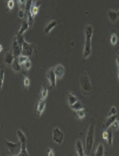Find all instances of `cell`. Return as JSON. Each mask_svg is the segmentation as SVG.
Masks as SVG:
<instances>
[{
  "label": "cell",
  "instance_id": "43",
  "mask_svg": "<svg viewBox=\"0 0 119 156\" xmlns=\"http://www.w3.org/2000/svg\"><path fill=\"white\" fill-rule=\"evenodd\" d=\"M118 78H119V69H118Z\"/></svg>",
  "mask_w": 119,
  "mask_h": 156
},
{
  "label": "cell",
  "instance_id": "4",
  "mask_svg": "<svg viewBox=\"0 0 119 156\" xmlns=\"http://www.w3.org/2000/svg\"><path fill=\"white\" fill-rule=\"evenodd\" d=\"M4 143L5 144L6 147L8 148L9 152L13 156H18L21 150V144L15 143L14 142H11L8 141L5 139L4 140Z\"/></svg>",
  "mask_w": 119,
  "mask_h": 156
},
{
  "label": "cell",
  "instance_id": "2",
  "mask_svg": "<svg viewBox=\"0 0 119 156\" xmlns=\"http://www.w3.org/2000/svg\"><path fill=\"white\" fill-rule=\"evenodd\" d=\"M95 133V126L92 123L89 126L86 137V151L88 155H90L94 144Z\"/></svg>",
  "mask_w": 119,
  "mask_h": 156
},
{
  "label": "cell",
  "instance_id": "22",
  "mask_svg": "<svg viewBox=\"0 0 119 156\" xmlns=\"http://www.w3.org/2000/svg\"><path fill=\"white\" fill-rule=\"evenodd\" d=\"M70 108L74 110V111H77V110H79L81 109H83L84 108L83 104L81 103V102L79 100H78L76 103H75L74 104L71 105V106H70Z\"/></svg>",
  "mask_w": 119,
  "mask_h": 156
},
{
  "label": "cell",
  "instance_id": "11",
  "mask_svg": "<svg viewBox=\"0 0 119 156\" xmlns=\"http://www.w3.org/2000/svg\"><path fill=\"white\" fill-rule=\"evenodd\" d=\"M15 58V56L12 53V51H7L4 57V62L5 64L7 65H11L14 60Z\"/></svg>",
  "mask_w": 119,
  "mask_h": 156
},
{
  "label": "cell",
  "instance_id": "10",
  "mask_svg": "<svg viewBox=\"0 0 119 156\" xmlns=\"http://www.w3.org/2000/svg\"><path fill=\"white\" fill-rule=\"evenodd\" d=\"M75 150L77 154L80 156H85L84 150L83 147V144L81 140L78 139L75 142Z\"/></svg>",
  "mask_w": 119,
  "mask_h": 156
},
{
  "label": "cell",
  "instance_id": "34",
  "mask_svg": "<svg viewBox=\"0 0 119 156\" xmlns=\"http://www.w3.org/2000/svg\"><path fill=\"white\" fill-rule=\"evenodd\" d=\"M25 11L24 9H21L20 8V10L18 12V17L20 19H23L25 17Z\"/></svg>",
  "mask_w": 119,
  "mask_h": 156
},
{
  "label": "cell",
  "instance_id": "44",
  "mask_svg": "<svg viewBox=\"0 0 119 156\" xmlns=\"http://www.w3.org/2000/svg\"><path fill=\"white\" fill-rule=\"evenodd\" d=\"M117 12H118V15H119V9L118 10V11H117Z\"/></svg>",
  "mask_w": 119,
  "mask_h": 156
},
{
  "label": "cell",
  "instance_id": "19",
  "mask_svg": "<svg viewBox=\"0 0 119 156\" xmlns=\"http://www.w3.org/2000/svg\"><path fill=\"white\" fill-rule=\"evenodd\" d=\"M17 135L20 144L27 143V137L21 130L19 129L17 131Z\"/></svg>",
  "mask_w": 119,
  "mask_h": 156
},
{
  "label": "cell",
  "instance_id": "36",
  "mask_svg": "<svg viewBox=\"0 0 119 156\" xmlns=\"http://www.w3.org/2000/svg\"><path fill=\"white\" fill-rule=\"evenodd\" d=\"M27 0H18V3L21 9H24Z\"/></svg>",
  "mask_w": 119,
  "mask_h": 156
},
{
  "label": "cell",
  "instance_id": "1",
  "mask_svg": "<svg viewBox=\"0 0 119 156\" xmlns=\"http://www.w3.org/2000/svg\"><path fill=\"white\" fill-rule=\"evenodd\" d=\"M85 43L83 50V58H88L91 54V39L93 35V27L88 24L85 28Z\"/></svg>",
  "mask_w": 119,
  "mask_h": 156
},
{
  "label": "cell",
  "instance_id": "32",
  "mask_svg": "<svg viewBox=\"0 0 119 156\" xmlns=\"http://www.w3.org/2000/svg\"><path fill=\"white\" fill-rule=\"evenodd\" d=\"M21 66H22L24 67V69L25 70H29L31 67V63L30 60V59H28L24 64H22Z\"/></svg>",
  "mask_w": 119,
  "mask_h": 156
},
{
  "label": "cell",
  "instance_id": "38",
  "mask_svg": "<svg viewBox=\"0 0 119 156\" xmlns=\"http://www.w3.org/2000/svg\"><path fill=\"white\" fill-rule=\"evenodd\" d=\"M14 6V0H8L7 2V6L8 9H12Z\"/></svg>",
  "mask_w": 119,
  "mask_h": 156
},
{
  "label": "cell",
  "instance_id": "8",
  "mask_svg": "<svg viewBox=\"0 0 119 156\" xmlns=\"http://www.w3.org/2000/svg\"><path fill=\"white\" fill-rule=\"evenodd\" d=\"M54 74L57 79H61L65 74V68L63 65L59 64L53 68Z\"/></svg>",
  "mask_w": 119,
  "mask_h": 156
},
{
  "label": "cell",
  "instance_id": "6",
  "mask_svg": "<svg viewBox=\"0 0 119 156\" xmlns=\"http://www.w3.org/2000/svg\"><path fill=\"white\" fill-rule=\"evenodd\" d=\"M34 51V44L31 43H29L26 41H25L22 46L21 54L29 57L33 54Z\"/></svg>",
  "mask_w": 119,
  "mask_h": 156
},
{
  "label": "cell",
  "instance_id": "17",
  "mask_svg": "<svg viewBox=\"0 0 119 156\" xmlns=\"http://www.w3.org/2000/svg\"><path fill=\"white\" fill-rule=\"evenodd\" d=\"M30 28L29 24L27 22V20H23L21 22V27L17 32V35H23L26 31H27V30Z\"/></svg>",
  "mask_w": 119,
  "mask_h": 156
},
{
  "label": "cell",
  "instance_id": "41",
  "mask_svg": "<svg viewBox=\"0 0 119 156\" xmlns=\"http://www.w3.org/2000/svg\"><path fill=\"white\" fill-rule=\"evenodd\" d=\"M116 64H117L118 69H119V53L117 55V57H116Z\"/></svg>",
  "mask_w": 119,
  "mask_h": 156
},
{
  "label": "cell",
  "instance_id": "25",
  "mask_svg": "<svg viewBox=\"0 0 119 156\" xmlns=\"http://www.w3.org/2000/svg\"><path fill=\"white\" fill-rule=\"evenodd\" d=\"M75 114L76 116L80 119L84 118L86 117V111H85L84 108L75 111Z\"/></svg>",
  "mask_w": 119,
  "mask_h": 156
},
{
  "label": "cell",
  "instance_id": "30",
  "mask_svg": "<svg viewBox=\"0 0 119 156\" xmlns=\"http://www.w3.org/2000/svg\"><path fill=\"white\" fill-rule=\"evenodd\" d=\"M118 41V37L116 34L115 33H113L111 35V38H110V43L113 46H115L117 44Z\"/></svg>",
  "mask_w": 119,
  "mask_h": 156
},
{
  "label": "cell",
  "instance_id": "7",
  "mask_svg": "<svg viewBox=\"0 0 119 156\" xmlns=\"http://www.w3.org/2000/svg\"><path fill=\"white\" fill-rule=\"evenodd\" d=\"M46 77L48 80L50 86L52 88H54L56 86V79L57 77L54 74L53 68L50 69L46 74Z\"/></svg>",
  "mask_w": 119,
  "mask_h": 156
},
{
  "label": "cell",
  "instance_id": "27",
  "mask_svg": "<svg viewBox=\"0 0 119 156\" xmlns=\"http://www.w3.org/2000/svg\"><path fill=\"white\" fill-rule=\"evenodd\" d=\"M17 58H18V60L20 64L22 66V64H24L29 59V57H27V56H24L22 54H21L20 56H19L17 57Z\"/></svg>",
  "mask_w": 119,
  "mask_h": 156
},
{
  "label": "cell",
  "instance_id": "37",
  "mask_svg": "<svg viewBox=\"0 0 119 156\" xmlns=\"http://www.w3.org/2000/svg\"><path fill=\"white\" fill-rule=\"evenodd\" d=\"M30 85V80L28 77H25L24 78V85L25 88H27Z\"/></svg>",
  "mask_w": 119,
  "mask_h": 156
},
{
  "label": "cell",
  "instance_id": "9",
  "mask_svg": "<svg viewBox=\"0 0 119 156\" xmlns=\"http://www.w3.org/2000/svg\"><path fill=\"white\" fill-rule=\"evenodd\" d=\"M22 51V47H21L16 39L14 38V40L12 43V53L15 56V57H18L21 54Z\"/></svg>",
  "mask_w": 119,
  "mask_h": 156
},
{
  "label": "cell",
  "instance_id": "33",
  "mask_svg": "<svg viewBox=\"0 0 119 156\" xmlns=\"http://www.w3.org/2000/svg\"><path fill=\"white\" fill-rule=\"evenodd\" d=\"M115 114H117V109L116 107L113 106L110 108V110L109 111V113L107 114V117H110V116H112Z\"/></svg>",
  "mask_w": 119,
  "mask_h": 156
},
{
  "label": "cell",
  "instance_id": "20",
  "mask_svg": "<svg viewBox=\"0 0 119 156\" xmlns=\"http://www.w3.org/2000/svg\"><path fill=\"white\" fill-rule=\"evenodd\" d=\"M95 156H104V146L103 143H100L94 153Z\"/></svg>",
  "mask_w": 119,
  "mask_h": 156
},
{
  "label": "cell",
  "instance_id": "21",
  "mask_svg": "<svg viewBox=\"0 0 119 156\" xmlns=\"http://www.w3.org/2000/svg\"><path fill=\"white\" fill-rule=\"evenodd\" d=\"M107 131L108 132V136L107 139V142L110 146H112L113 143V130L111 128H109L107 129Z\"/></svg>",
  "mask_w": 119,
  "mask_h": 156
},
{
  "label": "cell",
  "instance_id": "29",
  "mask_svg": "<svg viewBox=\"0 0 119 156\" xmlns=\"http://www.w3.org/2000/svg\"><path fill=\"white\" fill-rule=\"evenodd\" d=\"M4 78H5V70L1 69L0 70V90H1L3 87Z\"/></svg>",
  "mask_w": 119,
  "mask_h": 156
},
{
  "label": "cell",
  "instance_id": "40",
  "mask_svg": "<svg viewBox=\"0 0 119 156\" xmlns=\"http://www.w3.org/2000/svg\"><path fill=\"white\" fill-rule=\"evenodd\" d=\"M107 136H108V132H107V131H104L103 133V134H102V137H103V139L105 140H107Z\"/></svg>",
  "mask_w": 119,
  "mask_h": 156
},
{
  "label": "cell",
  "instance_id": "12",
  "mask_svg": "<svg viewBox=\"0 0 119 156\" xmlns=\"http://www.w3.org/2000/svg\"><path fill=\"white\" fill-rule=\"evenodd\" d=\"M57 21L55 20H52L50 21L44 28L43 32L45 34H49L51 32V31L57 26Z\"/></svg>",
  "mask_w": 119,
  "mask_h": 156
},
{
  "label": "cell",
  "instance_id": "26",
  "mask_svg": "<svg viewBox=\"0 0 119 156\" xmlns=\"http://www.w3.org/2000/svg\"><path fill=\"white\" fill-rule=\"evenodd\" d=\"M27 22L29 24L30 28V27H33V24H34V17L33 16V15L31 14V12H28L27 14Z\"/></svg>",
  "mask_w": 119,
  "mask_h": 156
},
{
  "label": "cell",
  "instance_id": "15",
  "mask_svg": "<svg viewBox=\"0 0 119 156\" xmlns=\"http://www.w3.org/2000/svg\"><path fill=\"white\" fill-rule=\"evenodd\" d=\"M46 105V103L45 100H41L39 101L38 104H37V113L38 116H40L43 111L45 110Z\"/></svg>",
  "mask_w": 119,
  "mask_h": 156
},
{
  "label": "cell",
  "instance_id": "16",
  "mask_svg": "<svg viewBox=\"0 0 119 156\" xmlns=\"http://www.w3.org/2000/svg\"><path fill=\"white\" fill-rule=\"evenodd\" d=\"M66 98H67V103L70 106L74 104L75 103H76L78 100L75 95H74L71 92H68V91L66 93Z\"/></svg>",
  "mask_w": 119,
  "mask_h": 156
},
{
  "label": "cell",
  "instance_id": "42",
  "mask_svg": "<svg viewBox=\"0 0 119 156\" xmlns=\"http://www.w3.org/2000/svg\"><path fill=\"white\" fill-rule=\"evenodd\" d=\"M3 50V47H2V46L1 44H0V52H1Z\"/></svg>",
  "mask_w": 119,
  "mask_h": 156
},
{
  "label": "cell",
  "instance_id": "23",
  "mask_svg": "<svg viewBox=\"0 0 119 156\" xmlns=\"http://www.w3.org/2000/svg\"><path fill=\"white\" fill-rule=\"evenodd\" d=\"M18 156H29L27 149V143L21 144V150Z\"/></svg>",
  "mask_w": 119,
  "mask_h": 156
},
{
  "label": "cell",
  "instance_id": "31",
  "mask_svg": "<svg viewBox=\"0 0 119 156\" xmlns=\"http://www.w3.org/2000/svg\"><path fill=\"white\" fill-rule=\"evenodd\" d=\"M38 11H39V6L34 5H33V6L31 9L30 12L33 15V16L34 17L38 14Z\"/></svg>",
  "mask_w": 119,
  "mask_h": 156
},
{
  "label": "cell",
  "instance_id": "28",
  "mask_svg": "<svg viewBox=\"0 0 119 156\" xmlns=\"http://www.w3.org/2000/svg\"><path fill=\"white\" fill-rule=\"evenodd\" d=\"M15 38L16 39L17 41L18 42V44L22 47L24 42L25 41V39H24V35H16V37H15Z\"/></svg>",
  "mask_w": 119,
  "mask_h": 156
},
{
  "label": "cell",
  "instance_id": "18",
  "mask_svg": "<svg viewBox=\"0 0 119 156\" xmlns=\"http://www.w3.org/2000/svg\"><path fill=\"white\" fill-rule=\"evenodd\" d=\"M11 66H12V69L17 73L20 72L21 70V68L22 66L20 64L17 57H15L12 63L11 64Z\"/></svg>",
  "mask_w": 119,
  "mask_h": 156
},
{
  "label": "cell",
  "instance_id": "39",
  "mask_svg": "<svg viewBox=\"0 0 119 156\" xmlns=\"http://www.w3.org/2000/svg\"><path fill=\"white\" fill-rule=\"evenodd\" d=\"M47 154V156H54V153L53 150L52 149H48Z\"/></svg>",
  "mask_w": 119,
  "mask_h": 156
},
{
  "label": "cell",
  "instance_id": "3",
  "mask_svg": "<svg viewBox=\"0 0 119 156\" xmlns=\"http://www.w3.org/2000/svg\"><path fill=\"white\" fill-rule=\"evenodd\" d=\"M80 84L82 90L86 92L89 93L92 90L91 83L89 75L86 72L83 73L80 77Z\"/></svg>",
  "mask_w": 119,
  "mask_h": 156
},
{
  "label": "cell",
  "instance_id": "5",
  "mask_svg": "<svg viewBox=\"0 0 119 156\" xmlns=\"http://www.w3.org/2000/svg\"><path fill=\"white\" fill-rule=\"evenodd\" d=\"M52 138L53 140L59 145L62 144L64 139V134L63 132L60 129L59 127H56L53 130L52 133Z\"/></svg>",
  "mask_w": 119,
  "mask_h": 156
},
{
  "label": "cell",
  "instance_id": "35",
  "mask_svg": "<svg viewBox=\"0 0 119 156\" xmlns=\"http://www.w3.org/2000/svg\"><path fill=\"white\" fill-rule=\"evenodd\" d=\"M113 130H118L119 129V122L118 120H116L110 126V127Z\"/></svg>",
  "mask_w": 119,
  "mask_h": 156
},
{
  "label": "cell",
  "instance_id": "24",
  "mask_svg": "<svg viewBox=\"0 0 119 156\" xmlns=\"http://www.w3.org/2000/svg\"><path fill=\"white\" fill-rule=\"evenodd\" d=\"M49 94V88L48 87L44 85L43 87V89L41 92V98L42 100H46Z\"/></svg>",
  "mask_w": 119,
  "mask_h": 156
},
{
  "label": "cell",
  "instance_id": "14",
  "mask_svg": "<svg viewBox=\"0 0 119 156\" xmlns=\"http://www.w3.org/2000/svg\"><path fill=\"white\" fill-rule=\"evenodd\" d=\"M107 16H108V18H109L110 21L113 24L115 23L118 21V20L119 18L118 12L113 10V9H110L108 11Z\"/></svg>",
  "mask_w": 119,
  "mask_h": 156
},
{
  "label": "cell",
  "instance_id": "13",
  "mask_svg": "<svg viewBox=\"0 0 119 156\" xmlns=\"http://www.w3.org/2000/svg\"><path fill=\"white\" fill-rule=\"evenodd\" d=\"M118 118V115L115 114L110 117H107V118L106 120V121H105V123H104L103 125V128L104 129H108L110 127V126H112V124L117 120Z\"/></svg>",
  "mask_w": 119,
  "mask_h": 156
}]
</instances>
